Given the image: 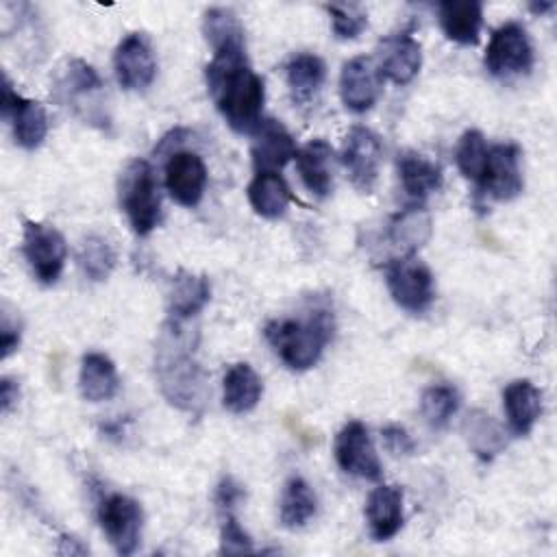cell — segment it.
<instances>
[{
  "instance_id": "6da1fadb",
  "label": "cell",
  "mask_w": 557,
  "mask_h": 557,
  "mask_svg": "<svg viewBox=\"0 0 557 557\" xmlns=\"http://www.w3.org/2000/svg\"><path fill=\"white\" fill-rule=\"evenodd\" d=\"M209 96L235 133L252 135L261 124L265 87L246 59V46L215 50L205 67Z\"/></svg>"
},
{
  "instance_id": "7a4b0ae2",
  "label": "cell",
  "mask_w": 557,
  "mask_h": 557,
  "mask_svg": "<svg viewBox=\"0 0 557 557\" xmlns=\"http://www.w3.org/2000/svg\"><path fill=\"white\" fill-rule=\"evenodd\" d=\"M154 374L163 398L191 416H200L209 398L207 372L200 366L191 335L178 320H168L154 348Z\"/></svg>"
},
{
  "instance_id": "3957f363",
  "label": "cell",
  "mask_w": 557,
  "mask_h": 557,
  "mask_svg": "<svg viewBox=\"0 0 557 557\" xmlns=\"http://www.w3.org/2000/svg\"><path fill=\"white\" fill-rule=\"evenodd\" d=\"M335 322L329 309H313L305 318H278L270 320L263 335L278 359L289 370L313 368L326 344L333 339Z\"/></svg>"
},
{
  "instance_id": "277c9868",
  "label": "cell",
  "mask_w": 557,
  "mask_h": 557,
  "mask_svg": "<svg viewBox=\"0 0 557 557\" xmlns=\"http://www.w3.org/2000/svg\"><path fill=\"white\" fill-rule=\"evenodd\" d=\"M120 207L135 235L146 237L161 220L159 181L152 165L144 159H133L120 176Z\"/></svg>"
},
{
  "instance_id": "5b68a950",
  "label": "cell",
  "mask_w": 557,
  "mask_h": 557,
  "mask_svg": "<svg viewBox=\"0 0 557 557\" xmlns=\"http://www.w3.org/2000/svg\"><path fill=\"white\" fill-rule=\"evenodd\" d=\"M385 285L394 302L411 313H422L435 298L433 272L416 255H400L385 263Z\"/></svg>"
},
{
  "instance_id": "8992f818",
  "label": "cell",
  "mask_w": 557,
  "mask_h": 557,
  "mask_svg": "<svg viewBox=\"0 0 557 557\" xmlns=\"http://www.w3.org/2000/svg\"><path fill=\"white\" fill-rule=\"evenodd\" d=\"M22 252L41 285H54L63 272L67 246L65 237L50 224L24 220Z\"/></svg>"
},
{
  "instance_id": "52a82bcc",
  "label": "cell",
  "mask_w": 557,
  "mask_h": 557,
  "mask_svg": "<svg viewBox=\"0 0 557 557\" xmlns=\"http://www.w3.org/2000/svg\"><path fill=\"white\" fill-rule=\"evenodd\" d=\"M98 522L117 555H131L141 542L144 511L141 505L126 494H107L98 503Z\"/></svg>"
},
{
  "instance_id": "ba28073f",
  "label": "cell",
  "mask_w": 557,
  "mask_h": 557,
  "mask_svg": "<svg viewBox=\"0 0 557 557\" xmlns=\"http://www.w3.org/2000/svg\"><path fill=\"white\" fill-rule=\"evenodd\" d=\"M533 59L531 39L527 30L516 22H507L492 33L483 57L487 72L498 78L531 72Z\"/></svg>"
},
{
  "instance_id": "9c48e42d",
  "label": "cell",
  "mask_w": 557,
  "mask_h": 557,
  "mask_svg": "<svg viewBox=\"0 0 557 557\" xmlns=\"http://www.w3.org/2000/svg\"><path fill=\"white\" fill-rule=\"evenodd\" d=\"M524 187L520 172V148L516 144H494L476 178V189L492 200H513Z\"/></svg>"
},
{
  "instance_id": "30bf717a",
  "label": "cell",
  "mask_w": 557,
  "mask_h": 557,
  "mask_svg": "<svg viewBox=\"0 0 557 557\" xmlns=\"http://www.w3.org/2000/svg\"><path fill=\"white\" fill-rule=\"evenodd\" d=\"M383 148L376 133L366 126H352L342 146V165L355 189L370 194L379 181Z\"/></svg>"
},
{
  "instance_id": "8fae6325",
  "label": "cell",
  "mask_w": 557,
  "mask_h": 557,
  "mask_svg": "<svg viewBox=\"0 0 557 557\" xmlns=\"http://www.w3.org/2000/svg\"><path fill=\"white\" fill-rule=\"evenodd\" d=\"M333 453H335L337 466L346 474L368 479V481H379L383 476L372 437L366 424L359 420H350L339 429V433L335 435Z\"/></svg>"
},
{
  "instance_id": "7c38bea8",
  "label": "cell",
  "mask_w": 557,
  "mask_h": 557,
  "mask_svg": "<svg viewBox=\"0 0 557 557\" xmlns=\"http://www.w3.org/2000/svg\"><path fill=\"white\" fill-rule=\"evenodd\" d=\"M2 115L13 128L15 144L24 150H35L44 144L48 135V113L37 100L20 96L9 78L2 83Z\"/></svg>"
},
{
  "instance_id": "4fadbf2b",
  "label": "cell",
  "mask_w": 557,
  "mask_h": 557,
  "mask_svg": "<svg viewBox=\"0 0 557 557\" xmlns=\"http://www.w3.org/2000/svg\"><path fill=\"white\" fill-rule=\"evenodd\" d=\"M163 183L174 202L196 207L207 189V165L202 157L189 150L170 152L163 168Z\"/></svg>"
},
{
  "instance_id": "5bb4252c",
  "label": "cell",
  "mask_w": 557,
  "mask_h": 557,
  "mask_svg": "<svg viewBox=\"0 0 557 557\" xmlns=\"http://www.w3.org/2000/svg\"><path fill=\"white\" fill-rule=\"evenodd\" d=\"M113 70L117 83L128 91H141L154 81L157 59L146 35L131 33L117 44L113 52Z\"/></svg>"
},
{
  "instance_id": "9a60e30c",
  "label": "cell",
  "mask_w": 557,
  "mask_h": 557,
  "mask_svg": "<svg viewBox=\"0 0 557 557\" xmlns=\"http://www.w3.org/2000/svg\"><path fill=\"white\" fill-rule=\"evenodd\" d=\"M383 76L370 57H355L342 65L339 98L352 113H366L381 96Z\"/></svg>"
},
{
  "instance_id": "2e32d148",
  "label": "cell",
  "mask_w": 557,
  "mask_h": 557,
  "mask_svg": "<svg viewBox=\"0 0 557 557\" xmlns=\"http://www.w3.org/2000/svg\"><path fill=\"white\" fill-rule=\"evenodd\" d=\"M383 81L407 85L422 67V48L409 33L389 35L379 44L374 59Z\"/></svg>"
},
{
  "instance_id": "e0dca14e",
  "label": "cell",
  "mask_w": 557,
  "mask_h": 557,
  "mask_svg": "<svg viewBox=\"0 0 557 557\" xmlns=\"http://www.w3.org/2000/svg\"><path fill=\"white\" fill-rule=\"evenodd\" d=\"M252 137L250 157L255 172H278L298 152L289 131L272 117L261 120V124L252 131Z\"/></svg>"
},
{
  "instance_id": "ac0fdd59",
  "label": "cell",
  "mask_w": 557,
  "mask_h": 557,
  "mask_svg": "<svg viewBox=\"0 0 557 557\" xmlns=\"http://www.w3.org/2000/svg\"><path fill=\"white\" fill-rule=\"evenodd\" d=\"M366 522L376 542L392 540L405 522L403 490L398 485H379L366 500Z\"/></svg>"
},
{
  "instance_id": "d6986e66",
  "label": "cell",
  "mask_w": 557,
  "mask_h": 557,
  "mask_svg": "<svg viewBox=\"0 0 557 557\" xmlns=\"http://www.w3.org/2000/svg\"><path fill=\"white\" fill-rule=\"evenodd\" d=\"M444 35L461 46H474L481 37L483 4L479 0H446L437 7Z\"/></svg>"
},
{
  "instance_id": "ffe728a7",
  "label": "cell",
  "mask_w": 557,
  "mask_h": 557,
  "mask_svg": "<svg viewBox=\"0 0 557 557\" xmlns=\"http://www.w3.org/2000/svg\"><path fill=\"white\" fill-rule=\"evenodd\" d=\"M102 87H104V83H102V78L98 76V72H96L89 63H85L83 59H70V61L65 63V67H63V72H61V76H59V85H57V89L61 91L63 100L70 102V107H72L76 113H83V107H85L83 102H85V98L89 100V104H91L98 113H102L100 100H98ZM102 115H104V113H102Z\"/></svg>"
},
{
  "instance_id": "44dd1931",
  "label": "cell",
  "mask_w": 557,
  "mask_h": 557,
  "mask_svg": "<svg viewBox=\"0 0 557 557\" xmlns=\"http://www.w3.org/2000/svg\"><path fill=\"white\" fill-rule=\"evenodd\" d=\"M503 409L513 435H529L542 413V392L527 379L511 381L503 389Z\"/></svg>"
},
{
  "instance_id": "7402d4cb",
  "label": "cell",
  "mask_w": 557,
  "mask_h": 557,
  "mask_svg": "<svg viewBox=\"0 0 557 557\" xmlns=\"http://www.w3.org/2000/svg\"><path fill=\"white\" fill-rule=\"evenodd\" d=\"M396 168L400 185L413 205H420L429 194L442 187V168L416 150H403L396 159Z\"/></svg>"
},
{
  "instance_id": "603a6c76",
  "label": "cell",
  "mask_w": 557,
  "mask_h": 557,
  "mask_svg": "<svg viewBox=\"0 0 557 557\" xmlns=\"http://www.w3.org/2000/svg\"><path fill=\"white\" fill-rule=\"evenodd\" d=\"M296 168L302 185L318 198H326L333 189V148L324 139H311L296 152Z\"/></svg>"
},
{
  "instance_id": "cb8c5ba5",
  "label": "cell",
  "mask_w": 557,
  "mask_h": 557,
  "mask_svg": "<svg viewBox=\"0 0 557 557\" xmlns=\"http://www.w3.org/2000/svg\"><path fill=\"white\" fill-rule=\"evenodd\" d=\"M433 233L431 215L420 205H409L400 209L387 224V239L400 255H416Z\"/></svg>"
},
{
  "instance_id": "d4e9b609",
  "label": "cell",
  "mask_w": 557,
  "mask_h": 557,
  "mask_svg": "<svg viewBox=\"0 0 557 557\" xmlns=\"http://www.w3.org/2000/svg\"><path fill=\"white\" fill-rule=\"evenodd\" d=\"M263 394V381L250 363H233L222 379V403L231 413L252 411Z\"/></svg>"
},
{
  "instance_id": "484cf974",
  "label": "cell",
  "mask_w": 557,
  "mask_h": 557,
  "mask_svg": "<svg viewBox=\"0 0 557 557\" xmlns=\"http://www.w3.org/2000/svg\"><path fill=\"white\" fill-rule=\"evenodd\" d=\"M81 396L89 403L111 400L120 389V376L115 363L102 352H87L81 359L78 372Z\"/></svg>"
},
{
  "instance_id": "4316f807",
  "label": "cell",
  "mask_w": 557,
  "mask_h": 557,
  "mask_svg": "<svg viewBox=\"0 0 557 557\" xmlns=\"http://www.w3.org/2000/svg\"><path fill=\"white\" fill-rule=\"evenodd\" d=\"M246 196L252 211L265 220L283 218L292 202V191L278 172H255Z\"/></svg>"
},
{
  "instance_id": "83f0119b",
  "label": "cell",
  "mask_w": 557,
  "mask_h": 557,
  "mask_svg": "<svg viewBox=\"0 0 557 557\" xmlns=\"http://www.w3.org/2000/svg\"><path fill=\"white\" fill-rule=\"evenodd\" d=\"M211 298L209 278L202 274H191L181 270L168 292V313L172 320H187L194 318L205 309Z\"/></svg>"
},
{
  "instance_id": "f1b7e54d",
  "label": "cell",
  "mask_w": 557,
  "mask_h": 557,
  "mask_svg": "<svg viewBox=\"0 0 557 557\" xmlns=\"http://www.w3.org/2000/svg\"><path fill=\"white\" fill-rule=\"evenodd\" d=\"M285 78L292 100L296 104H307L313 100L326 78L324 61L311 52H296L285 65Z\"/></svg>"
},
{
  "instance_id": "f546056e",
  "label": "cell",
  "mask_w": 557,
  "mask_h": 557,
  "mask_svg": "<svg viewBox=\"0 0 557 557\" xmlns=\"http://www.w3.org/2000/svg\"><path fill=\"white\" fill-rule=\"evenodd\" d=\"M315 509L318 498L313 487L302 476L287 479L278 503L281 524L287 529H300L315 516Z\"/></svg>"
},
{
  "instance_id": "4dcf8cb0",
  "label": "cell",
  "mask_w": 557,
  "mask_h": 557,
  "mask_svg": "<svg viewBox=\"0 0 557 557\" xmlns=\"http://www.w3.org/2000/svg\"><path fill=\"white\" fill-rule=\"evenodd\" d=\"M202 33L213 52L224 50V48L246 46L244 26L239 24L237 15L224 7H211L205 11Z\"/></svg>"
},
{
  "instance_id": "1f68e13d",
  "label": "cell",
  "mask_w": 557,
  "mask_h": 557,
  "mask_svg": "<svg viewBox=\"0 0 557 557\" xmlns=\"http://www.w3.org/2000/svg\"><path fill=\"white\" fill-rule=\"evenodd\" d=\"M115 259L117 257L111 242L102 235H87L78 244L76 263L89 281H107L115 268Z\"/></svg>"
},
{
  "instance_id": "d6a6232c",
  "label": "cell",
  "mask_w": 557,
  "mask_h": 557,
  "mask_svg": "<svg viewBox=\"0 0 557 557\" xmlns=\"http://www.w3.org/2000/svg\"><path fill=\"white\" fill-rule=\"evenodd\" d=\"M459 405H461L459 392L453 385H446V383L426 387L422 392V398H420L422 418L435 431L444 429L450 422V418L457 413Z\"/></svg>"
},
{
  "instance_id": "836d02e7",
  "label": "cell",
  "mask_w": 557,
  "mask_h": 557,
  "mask_svg": "<svg viewBox=\"0 0 557 557\" xmlns=\"http://www.w3.org/2000/svg\"><path fill=\"white\" fill-rule=\"evenodd\" d=\"M468 442L481 459H492L503 448V437L494 420L483 411H472L466 420Z\"/></svg>"
},
{
  "instance_id": "e575fe53",
  "label": "cell",
  "mask_w": 557,
  "mask_h": 557,
  "mask_svg": "<svg viewBox=\"0 0 557 557\" xmlns=\"http://www.w3.org/2000/svg\"><path fill=\"white\" fill-rule=\"evenodd\" d=\"M324 11L331 17V28L337 39H355L368 26V13L357 2H331L324 4Z\"/></svg>"
},
{
  "instance_id": "d590c367",
  "label": "cell",
  "mask_w": 557,
  "mask_h": 557,
  "mask_svg": "<svg viewBox=\"0 0 557 557\" xmlns=\"http://www.w3.org/2000/svg\"><path fill=\"white\" fill-rule=\"evenodd\" d=\"M487 144H485V137L481 131L476 128H470L466 131L461 137H459V144L455 148V161H457V168L459 172L474 181L479 178L481 174V168L485 163V154H487Z\"/></svg>"
},
{
  "instance_id": "8d00e7d4",
  "label": "cell",
  "mask_w": 557,
  "mask_h": 557,
  "mask_svg": "<svg viewBox=\"0 0 557 557\" xmlns=\"http://www.w3.org/2000/svg\"><path fill=\"white\" fill-rule=\"evenodd\" d=\"M252 540L242 529L237 518L233 513H224L222 529H220V553L224 555H239V553H252Z\"/></svg>"
},
{
  "instance_id": "74e56055",
  "label": "cell",
  "mask_w": 557,
  "mask_h": 557,
  "mask_svg": "<svg viewBox=\"0 0 557 557\" xmlns=\"http://www.w3.org/2000/svg\"><path fill=\"white\" fill-rule=\"evenodd\" d=\"M381 437H383L385 448L396 457H407V455H413V450H416V444H413L411 435L400 424L383 426Z\"/></svg>"
},
{
  "instance_id": "f35d334b",
  "label": "cell",
  "mask_w": 557,
  "mask_h": 557,
  "mask_svg": "<svg viewBox=\"0 0 557 557\" xmlns=\"http://www.w3.org/2000/svg\"><path fill=\"white\" fill-rule=\"evenodd\" d=\"M213 498H215V505L220 511L231 513L233 507L246 498V492H244V485L237 483L233 476H222V481L215 487Z\"/></svg>"
},
{
  "instance_id": "ab89813d",
  "label": "cell",
  "mask_w": 557,
  "mask_h": 557,
  "mask_svg": "<svg viewBox=\"0 0 557 557\" xmlns=\"http://www.w3.org/2000/svg\"><path fill=\"white\" fill-rule=\"evenodd\" d=\"M20 337H22L20 326H17V324H11L9 315L2 313V326H0V357H2V359H7L11 352L17 350Z\"/></svg>"
},
{
  "instance_id": "60d3db41",
  "label": "cell",
  "mask_w": 557,
  "mask_h": 557,
  "mask_svg": "<svg viewBox=\"0 0 557 557\" xmlns=\"http://www.w3.org/2000/svg\"><path fill=\"white\" fill-rule=\"evenodd\" d=\"M17 400H20V385L13 379L4 376L0 381V407H2V413L7 416L17 405Z\"/></svg>"
},
{
  "instance_id": "b9f144b4",
  "label": "cell",
  "mask_w": 557,
  "mask_h": 557,
  "mask_svg": "<svg viewBox=\"0 0 557 557\" xmlns=\"http://www.w3.org/2000/svg\"><path fill=\"white\" fill-rule=\"evenodd\" d=\"M57 553H59V555H87L89 548L83 546L81 540H76V537H72V535H63V537H61V544H59V548H57Z\"/></svg>"
},
{
  "instance_id": "7bdbcfd3",
  "label": "cell",
  "mask_w": 557,
  "mask_h": 557,
  "mask_svg": "<svg viewBox=\"0 0 557 557\" xmlns=\"http://www.w3.org/2000/svg\"><path fill=\"white\" fill-rule=\"evenodd\" d=\"M529 9L533 11V13H546L548 9H553V2H533V4H529Z\"/></svg>"
}]
</instances>
